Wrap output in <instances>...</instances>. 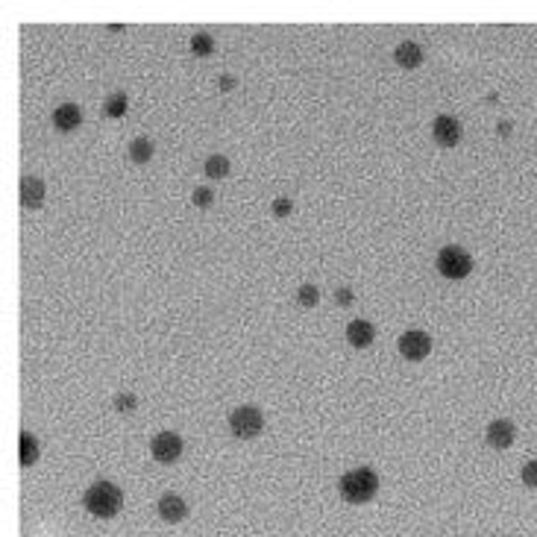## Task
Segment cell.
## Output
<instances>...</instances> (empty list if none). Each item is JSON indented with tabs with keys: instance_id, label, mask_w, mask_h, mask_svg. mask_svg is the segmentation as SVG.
<instances>
[{
	"instance_id": "1",
	"label": "cell",
	"mask_w": 537,
	"mask_h": 537,
	"mask_svg": "<svg viewBox=\"0 0 537 537\" xmlns=\"http://www.w3.org/2000/svg\"><path fill=\"white\" fill-rule=\"evenodd\" d=\"M338 490H341L343 502H350V505L370 502L376 497V490H379V476H376V470H370V467H355V470H350V472H343L341 476Z\"/></svg>"
},
{
	"instance_id": "2",
	"label": "cell",
	"mask_w": 537,
	"mask_h": 537,
	"mask_svg": "<svg viewBox=\"0 0 537 537\" xmlns=\"http://www.w3.org/2000/svg\"><path fill=\"white\" fill-rule=\"evenodd\" d=\"M82 505H85V511H89V514H94V517L112 520L115 514L123 508V493H121L118 485L100 479V482H94L89 490H85Z\"/></svg>"
},
{
	"instance_id": "3",
	"label": "cell",
	"mask_w": 537,
	"mask_h": 537,
	"mask_svg": "<svg viewBox=\"0 0 537 537\" xmlns=\"http://www.w3.org/2000/svg\"><path fill=\"white\" fill-rule=\"evenodd\" d=\"M438 270L446 279H464L472 270V255L458 244H449L438 253Z\"/></svg>"
},
{
	"instance_id": "4",
	"label": "cell",
	"mask_w": 537,
	"mask_h": 537,
	"mask_svg": "<svg viewBox=\"0 0 537 537\" xmlns=\"http://www.w3.org/2000/svg\"><path fill=\"white\" fill-rule=\"evenodd\" d=\"M229 428H232V435L235 438H255L265 428V414H262V408H255V405H241V408H235V411L229 414Z\"/></svg>"
},
{
	"instance_id": "5",
	"label": "cell",
	"mask_w": 537,
	"mask_h": 537,
	"mask_svg": "<svg viewBox=\"0 0 537 537\" xmlns=\"http://www.w3.org/2000/svg\"><path fill=\"white\" fill-rule=\"evenodd\" d=\"M150 453L159 464H174L182 455V438L177 432H159L150 443Z\"/></svg>"
},
{
	"instance_id": "6",
	"label": "cell",
	"mask_w": 537,
	"mask_h": 537,
	"mask_svg": "<svg viewBox=\"0 0 537 537\" xmlns=\"http://www.w3.org/2000/svg\"><path fill=\"white\" fill-rule=\"evenodd\" d=\"M432 353V338L420 329H408L402 338H399V355L408 358V361H420Z\"/></svg>"
},
{
	"instance_id": "7",
	"label": "cell",
	"mask_w": 537,
	"mask_h": 537,
	"mask_svg": "<svg viewBox=\"0 0 537 537\" xmlns=\"http://www.w3.org/2000/svg\"><path fill=\"white\" fill-rule=\"evenodd\" d=\"M432 135H435V141L441 147H455L461 141L464 130H461V123L453 115H438L435 123H432Z\"/></svg>"
},
{
	"instance_id": "8",
	"label": "cell",
	"mask_w": 537,
	"mask_h": 537,
	"mask_svg": "<svg viewBox=\"0 0 537 537\" xmlns=\"http://www.w3.org/2000/svg\"><path fill=\"white\" fill-rule=\"evenodd\" d=\"M485 438H487V446H493V449H499V453H502V449H508V446L514 443V438H517V428H514L511 420L499 417V420H493V423L487 426Z\"/></svg>"
},
{
	"instance_id": "9",
	"label": "cell",
	"mask_w": 537,
	"mask_h": 537,
	"mask_svg": "<svg viewBox=\"0 0 537 537\" xmlns=\"http://www.w3.org/2000/svg\"><path fill=\"white\" fill-rule=\"evenodd\" d=\"M159 508V517L165 523H182L185 520V514H188V505L182 497H177V493H165V497L156 502Z\"/></svg>"
},
{
	"instance_id": "10",
	"label": "cell",
	"mask_w": 537,
	"mask_h": 537,
	"mask_svg": "<svg viewBox=\"0 0 537 537\" xmlns=\"http://www.w3.org/2000/svg\"><path fill=\"white\" fill-rule=\"evenodd\" d=\"M79 123H82V112H79L77 103H62L53 109V126L59 133H71Z\"/></svg>"
},
{
	"instance_id": "11",
	"label": "cell",
	"mask_w": 537,
	"mask_h": 537,
	"mask_svg": "<svg viewBox=\"0 0 537 537\" xmlns=\"http://www.w3.org/2000/svg\"><path fill=\"white\" fill-rule=\"evenodd\" d=\"M394 59H397L399 68L414 71V68H420V62H423V48L417 45V41H402V45H397V50H394Z\"/></svg>"
},
{
	"instance_id": "12",
	"label": "cell",
	"mask_w": 537,
	"mask_h": 537,
	"mask_svg": "<svg viewBox=\"0 0 537 537\" xmlns=\"http://www.w3.org/2000/svg\"><path fill=\"white\" fill-rule=\"evenodd\" d=\"M21 203L27 209H38L45 203V182L38 177H24L21 179Z\"/></svg>"
},
{
	"instance_id": "13",
	"label": "cell",
	"mask_w": 537,
	"mask_h": 537,
	"mask_svg": "<svg viewBox=\"0 0 537 537\" xmlns=\"http://www.w3.org/2000/svg\"><path fill=\"white\" fill-rule=\"evenodd\" d=\"M373 338H376V329H373L370 320H353V323L347 326V341L353 343V347H358V350L370 347Z\"/></svg>"
},
{
	"instance_id": "14",
	"label": "cell",
	"mask_w": 537,
	"mask_h": 537,
	"mask_svg": "<svg viewBox=\"0 0 537 537\" xmlns=\"http://www.w3.org/2000/svg\"><path fill=\"white\" fill-rule=\"evenodd\" d=\"M203 170H206V177H211V179H223V177H229V159L221 156V153H214V156L206 159Z\"/></svg>"
},
{
	"instance_id": "15",
	"label": "cell",
	"mask_w": 537,
	"mask_h": 537,
	"mask_svg": "<svg viewBox=\"0 0 537 537\" xmlns=\"http://www.w3.org/2000/svg\"><path fill=\"white\" fill-rule=\"evenodd\" d=\"M130 159L135 165H147L150 159H153V141H150V138H135L130 144Z\"/></svg>"
},
{
	"instance_id": "16",
	"label": "cell",
	"mask_w": 537,
	"mask_h": 537,
	"mask_svg": "<svg viewBox=\"0 0 537 537\" xmlns=\"http://www.w3.org/2000/svg\"><path fill=\"white\" fill-rule=\"evenodd\" d=\"M38 461V441L30 432H21V464L30 467Z\"/></svg>"
},
{
	"instance_id": "17",
	"label": "cell",
	"mask_w": 537,
	"mask_h": 537,
	"mask_svg": "<svg viewBox=\"0 0 537 537\" xmlns=\"http://www.w3.org/2000/svg\"><path fill=\"white\" fill-rule=\"evenodd\" d=\"M126 106H130V100H126V94L123 92H115L109 100H106V106H103V112L109 115V118H123L126 115Z\"/></svg>"
},
{
	"instance_id": "18",
	"label": "cell",
	"mask_w": 537,
	"mask_h": 537,
	"mask_svg": "<svg viewBox=\"0 0 537 537\" xmlns=\"http://www.w3.org/2000/svg\"><path fill=\"white\" fill-rule=\"evenodd\" d=\"M191 53L194 56H211L214 53V38L209 33H194L191 35Z\"/></svg>"
},
{
	"instance_id": "19",
	"label": "cell",
	"mask_w": 537,
	"mask_h": 537,
	"mask_svg": "<svg viewBox=\"0 0 537 537\" xmlns=\"http://www.w3.org/2000/svg\"><path fill=\"white\" fill-rule=\"evenodd\" d=\"M297 303L303 306V309H314V306L320 303V291H317L314 285H299V291H297Z\"/></svg>"
},
{
	"instance_id": "20",
	"label": "cell",
	"mask_w": 537,
	"mask_h": 537,
	"mask_svg": "<svg viewBox=\"0 0 537 537\" xmlns=\"http://www.w3.org/2000/svg\"><path fill=\"white\" fill-rule=\"evenodd\" d=\"M191 200H194V206H200V209H209V206L214 203V191H211L209 185H200V188H194Z\"/></svg>"
},
{
	"instance_id": "21",
	"label": "cell",
	"mask_w": 537,
	"mask_h": 537,
	"mask_svg": "<svg viewBox=\"0 0 537 537\" xmlns=\"http://www.w3.org/2000/svg\"><path fill=\"white\" fill-rule=\"evenodd\" d=\"M135 405H138L135 394H118V397H115V411H121V414L135 411Z\"/></svg>"
},
{
	"instance_id": "22",
	"label": "cell",
	"mask_w": 537,
	"mask_h": 537,
	"mask_svg": "<svg viewBox=\"0 0 537 537\" xmlns=\"http://www.w3.org/2000/svg\"><path fill=\"white\" fill-rule=\"evenodd\" d=\"M270 211H273V218H288V214L294 211V203L288 197H276L270 203Z\"/></svg>"
},
{
	"instance_id": "23",
	"label": "cell",
	"mask_w": 537,
	"mask_h": 537,
	"mask_svg": "<svg viewBox=\"0 0 537 537\" xmlns=\"http://www.w3.org/2000/svg\"><path fill=\"white\" fill-rule=\"evenodd\" d=\"M520 476H523V485H526V487H537V461H526Z\"/></svg>"
},
{
	"instance_id": "24",
	"label": "cell",
	"mask_w": 537,
	"mask_h": 537,
	"mask_svg": "<svg viewBox=\"0 0 537 537\" xmlns=\"http://www.w3.org/2000/svg\"><path fill=\"white\" fill-rule=\"evenodd\" d=\"M335 303L338 306H353V288H338L335 291Z\"/></svg>"
},
{
	"instance_id": "25",
	"label": "cell",
	"mask_w": 537,
	"mask_h": 537,
	"mask_svg": "<svg viewBox=\"0 0 537 537\" xmlns=\"http://www.w3.org/2000/svg\"><path fill=\"white\" fill-rule=\"evenodd\" d=\"M218 89H223V92L235 89V77H232V74H223V77L218 79Z\"/></svg>"
},
{
	"instance_id": "26",
	"label": "cell",
	"mask_w": 537,
	"mask_h": 537,
	"mask_svg": "<svg viewBox=\"0 0 537 537\" xmlns=\"http://www.w3.org/2000/svg\"><path fill=\"white\" fill-rule=\"evenodd\" d=\"M497 135H511V123H508V121H499V126H497Z\"/></svg>"
}]
</instances>
